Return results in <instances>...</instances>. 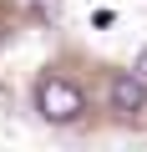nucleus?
I'll return each mask as SVG.
<instances>
[{"label":"nucleus","instance_id":"2","mask_svg":"<svg viewBox=\"0 0 147 152\" xmlns=\"http://www.w3.org/2000/svg\"><path fill=\"white\" fill-rule=\"evenodd\" d=\"M107 107H112V112H122V117H137V112L147 107V76H142V71L117 76V81L107 86Z\"/></svg>","mask_w":147,"mask_h":152},{"label":"nucleus","instance_id":"3","mask_svg":"<svg viewBox=\"0 0 147 152\" xmlns=\"http://www.w3.org/2000/svg\"><path fill=\"white\" fill-rule=\"evenodd\" d=\"M137 71H142V76H147V51H142V56H137Z\"/></svg>","mask_w":147,"mask_h":152},{"label":"nucleus","instance_id":"1","mask_svg":"<svg viewBox=\"0 0 147 152\" xmlns=\"http://www.w3.org/2000/svg\"><path fill=\"white\" fill-rule=\"evenodd\" d=\"M36 112H41L46 122H76V117L86 112V96H81V86H71L66 76H41Z\"/></svg>","mask_w":147,"mask_h":152}]
</instances>
